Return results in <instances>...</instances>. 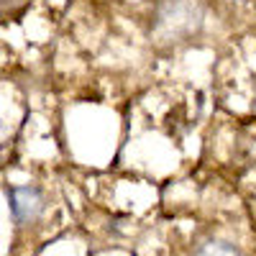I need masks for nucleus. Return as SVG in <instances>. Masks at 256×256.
Wrapping results in <instances>:
<instances>
[{
    "label": "nucleus",
    "mask_w": 256,
    "mask_h": 256,
    "mask_svg": "<svg viewBox=\"0 0 256 256\" xmlns=\"http://www.w3.org/2000/svg\"><path fill=\"white\" fill-rule=\"evenodd\" d=\"M195 256H241L236 248H233L230 244H223V241H210L205 246L198 248Z\"/></svg>",
    "instance_id": "nucleus-3"
},
{
    "label": "nucleus",
    "mask_w": 256,
    "mask_h": 256,
    "mask_svg": "<svg viewBox=\"0 0 256 256\" xmlns=\"http://www.w3.org/2000/svg\"><path fill=\"white\" fill-rule=\"evenodd\" d=\"M205 8L200 0H162L154 10L152 36L159 44H180L202 28Z\"/></svg>",
    "instance_id": "nucleus-1"
},
{
    "label": "nucleus",
    "mask_w": 256,
    "mask_h": 256,
    "mask_svg": "<svg viewBox=\"0 0 256 256\" xmlns=\"http://www.w3.org/2000/svg\"><path fill=\"white\" fill-rule=\"evenodd\" d=\"M8 200H10V212H13L16 223H31L44 210V195L31 184L13 187L8 192Z\"/></svg>",
    "instance_id": "nucleus-2"
}]
</instances>
